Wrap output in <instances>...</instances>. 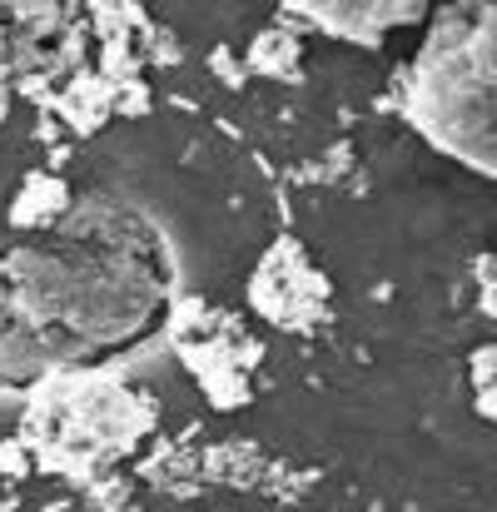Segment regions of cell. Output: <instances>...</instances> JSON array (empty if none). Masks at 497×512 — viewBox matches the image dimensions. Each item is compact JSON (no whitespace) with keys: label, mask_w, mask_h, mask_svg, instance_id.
I'll use <instances>...</instances> for the list:
<instances>
[{"label":"cell","mask_w":497,"mask_h":512,"mask_svg":"<svg viewBox=\"0 0 497 512\" xmlns=\"http://www.w3.org/2000/svg\"><path fill=\"white\" fill-rule=\"evenodd\" d=\"M463 25H443L413 75V120L423 135L478 165L493 170V10H458Z\"/></svg>","instance_id":"cell-1"},{"label":"cell","mask_w":497,"mask_h":512,"mask_svg":"<svg viewBox=\"0 0 497 512\" xmlns=\"http://www.w3.org/2000/svg\"><path fill=\"white\" fill-rule=\"evenodd\" d=\"M304 15L314 25H329L333 35H348V40H378L388 25H403L418 15V5H304Z\"/></svg>","instance_id":"cell-2"}]
</instances>
